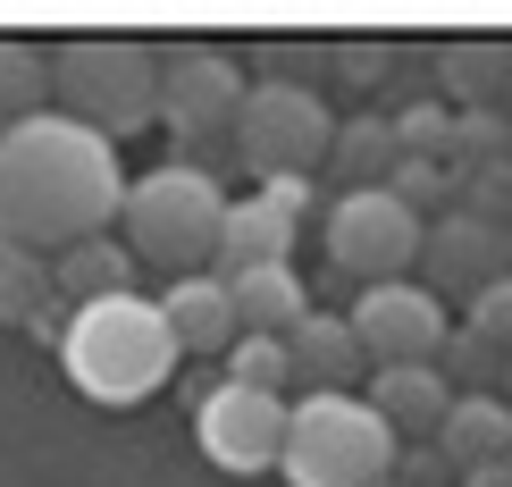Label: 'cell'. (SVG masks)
Here are the masks:
<instances>
[{
    "mask_svg": "<svg viewBox=\"0 0 512 487\" xmlns=\"http://www.w3.org/2000/svg\"><path fill=\"white\" fill-rule=\"evenodd\" d=\"M437 378L454 395H504V353L496 345H479L471 328H445V345H437Z\"/></svg>",
    "mask_w": 512,
    "mask_h": 487,
    "instance_id": "cell-23",
    "label": "cell"
},
{
    "mask_svg": "<svg viewBox=\"0 0 512 487\" xmlns=\"http://www.w3.org/2000/svg\"><path fill=\"white\" fill-rule=\"evenodd\" d=\"M51 110V59L34 51V42H9L0 34V135L9 126H26Z\"/></svg>",
    "mask_w": 512,
    "mask_h": 487,
    "instance_id": "cell-22",
    "label": "cell"
},
{
    "mask_svg": "<svg viewBox=\"0 0 512 487\" xmlns=\"http://www.w3.org/2000/svg\"><path fill=\"white\" fill-rule=\"evenodd\" d=\"M244 84H252V76H244L227 51H202V42H185V51L160 68V118H168V135H185V143L236 135Z\"/></svg>",
    "mask_w": 512,
    "mask_h": 487,
    "instance_id": "cell-9",
    "label": "cell"
},
{
    "mask_svg": "<svg viewBox=\"0 0 512 487\" xmlns=\"http://www.w3.org/2000/svg\"><path fill=\"white\" fill-rule=\"evenodd\" d=\"M420 269H429V294H479L512 278V236L471 219V210H445V219L420 227Z\"/></svg>",
    "mask_w": 512,
    "mask_h": 487,
    "instance_id": "cell-11",
    "label": "cell"
},
{
    "mask_svg": "<svg viewBox=\"0 0 512 487\" xmlns=\"http://www.w3.org/2000/svg\"><path fill=\"white\" fill-rule=\"evenodd\" d=\"M328 59H336V68H345L353 84H378V76L395 68V51H387V42H336Z\"/></svg>",
    "mask_w": 512,
    "mask_h": 487,
    "instance_id": "cell-29",
    "label": "cell"
},
{
    "mask_svg": "<svg viewBox=\"0 0 512 487\" xmlns=\"http://www.w3.org/2000/svg\"><path fill=\"white\" fill-rule=\"evenodd\" d=\"M462 328H471L479 345H496L504 362H512V278L479 286V294H471V311H462Z\"/></svg>",
    "mask_w": 512,
    "mask_h": 487,
    "instance_id": "cell-28",
    "label": "cell"
},
{
    "mask_svg": "<svg viewBox=\"0 0 512 487\" xmlns=\"http://www.w3.org/2000/svg\"><path fill=\"white\" fill-rule=\"evenodd\" d=\"M345 328H353V345H361L370 370H403V362H437V345H445L454 320L437 311L429 286L395 278V286H361V303L345 311Z\"/></svg>",
    "mask_w": 512,
    "mask_h": 487,
    "instance_id": "cell-8",
    "label": "cell"
},
{
    "mask_svg": "<svg viewBox=\"0 0 512 487\" xmlns=\"http://www.w3.org/2000/svg\"><path fill=\"white\" fill-rule=\"evenodd\" d=\"M286 362L303 378V395H353V378L370 370L361 345H353V328H345V311H303L294 336H286Z\"/></svg>",
    "mask_w": 512,
    "mask_h": 487,
    "instance_id": "cell-13",
    "label": "cell"
},
{
    "mask_svg": "<svg viewBox=\"0 0 512 487\" xmlns=\"http://www.w3.org/2000/svg\"><path fill=\"white\" fill-rule=\"evenodd\" d=\"M328 168L345 177V194H378V185L403 168V143H395L387 110H353V118H336V135H328Z\"/></svg>",
    "mask_w": 512,
    "mask_h": 487,
    "instance_id": "cell-17",
    "label": "cell"
},
{
    "mask_svg": "<svg viewBox=\"0 0 512 487\" xmlns=\"http://www.w3.org/2000/svg\"><path fill=\"white\" fill-rule=\"evenodd\" d=\"M51 110L93 126L101 143L152 126L160 118V59H152V42H135V34H76V42H59Z\"/></svg>",
    "mask_w": 512,
    "mask_h": 487,
    "instance_id": "cell-4",
    "label": "cell"
},
{
    "mask_svg": "<svg viewBox=\"0 0 512 487\" xmlns=\"http://www.w3.org/2000/svg\"><path fill=\"white\" fill-rule=\"evenodd\" d=\"M512 160V118L504 110H454V177H479V168Z\"/></svg>",
    "mask_w": 512,
    "mask_h": 487,
    "instance_id": "cell-27",
    "label": "cell"
},
{
    "mask_svg": "<svg viewBox=\"0 0 512 487\" xmlns=\"http://www.w3.org/2000/svg\"><path fill=\"white\" fill-rule=\"evenodd\" d=\"M445 404H454V387L437 378V362H403V370H370V412L387 420L395 437H420L429 429L437 437V420Z\"/></svg>",
    "mask_w": 512,
    "mask_h": 487,
    "instance_id": "cell-18",
    "label": "cell"
},
{
    "mask_svg": "<svg viewBox=\"0 0 512 487\" xmlns=\"http://www.w3.org/2000/svg\"><path fill=\"white\" fill-rule=\"evenodd\" d=\"M219 286H227V303H236V336H294V320L311 311L294 261L286 269H244V278H219Z\"/></svg>",
    "mask_w": 512,
    "mask_h": 487,
    "instance_id": "cell-19",
    "label": "cell"
},
{
    "mask_svg": "<svg viewBox=\"0 0 512 487\" xmlns=\"http://www.w3.org/2000/svg\"><path fill=\"white\" fill-rule=\"evenodd\" d=\"M328 261L361 286H395V278L420 269V219L387 185L378 194H336L328 202Z\"/></svg>",
    "mask_w": 512,
    "mask_h": 487,
    "instance_id": "cell-7",
    "label": "cell"
},
{
    "mask_svg": "<svg viewBox=\"0 0 512 487\" xmlns=\"http://www.w3.org/2000/svg\"><path fill=\"white\" fill-rule=\"evenodd\" d=\"M387 194L429 227V219H445V210H462V177H454L445 160H403L395 177H387Z\"/></svg>",
    "mask_w": 512,
    "mask_h": 487,
    "instance_id": "cell-25",
    "label": "cell"
},
{
    "mask_svg": "<svg viewBox=\"0 0 512 487\" xmlns=\"http://www.w3.org/2000/svg\"><path fill=\"white\" fill-rule=\"evenodd\" d=\"M118 202H126L118 143H101L93 126L42 110L0 135V244L9 252H34V261L76 252L110 236Z\"/></svg>",
    "mask_w": 512,
    "mask_h": 487,
    "instance_id": "cell-1",
    "label": "cell"
},
{
    "mask_svg": "<svg viewBox=\"0 0 512 487\" xmlns=\"http://www.w3.org/2000/svg\"><path fill=\"white\" fill-rule=\"evenodd\" d=\"M437 454L454 471H487V462H512V404L504 395H454L437 420Z\"/></svg>",
    "mask_w": 512,
    "mask_h": 487,
    "instance_id": "cell-15",
    "label": "cell"
},
{
    "mask_svg": "<svg viewBox=\"0 0 512 487\" xmlns=\"http://www.w3.org/2000/svg\"><path fill=\"white\" fill-rule=\"evenodd\" d=\"M328 135H336V110H328V93H319V84H269V76L244 84L236 160H244L261 185L328 168Z\"/></svg>",
    "mask_w": 512,
    "mask_h": 487,
    "instance_id": "cell-6",
    "label": "cell"
},
{
    "mask_svg": "<svg viewBox=\"0 0 512 487\" xmlns=\"http://www.w3.org/2000/svg\"><path fill=\"white\" fill-rule=\"evenodd\" d=\"M395 462H403V437L361 395H303V404H286L277 471L294 487H387Z\"/></svg>",
    "mask_w": 512,
    "mask_h": 487,
    "instance_id": "cell-5",
    "label": "cell"
},
{
    "mask_svg": "<svg viewBox=\"0 0 512 487\" xmlns=\"http://www.w3.org/2000/svg\"><path fill=\"white\" fill-rule=\"evenodd\" d=\"M294 236H303V219H294L286 202L269 194H236L219 219V261H210V278H244V269H286Z\"/></svg>",
    "mask_w": 512,
    "mask_h": 487,
    "instance_id": "cell-12",
    "label": "cell"
},
{
    "mask_svg": "<svg viewBox=\"0 0 512 487\" xmlns=\"http://www.w3.org/2000/svg\"><path fill=\"white\" fill-rule=\"evenodd\" d=\"M59 294H51V261H34V252H9L0 244V320L9 328H34V336H59Z\"/></svg>",
    "mask_w": 512,
    "mask_h": 487,
    "instance_id": "cell-21",
    "label": "cell"
},
{
    "mask_svg": "<svg viewBox=\"0 0 512 487\" xmlns=\"http://www.w3.org/2000/svg\"><path fill=\"white\" fill-rule=\"evenodd\" d=\"M51 294H59L68 311H76V303H101V294H135V252L110 244V236L59 252V261H51Z\"/></svg>",
    "mask_w": 512,
    "mask_h": 487,
    "instance_id": "cell-20",
    "label": "cell"
},
{
    "mask_svg": "<svg viewBox=\"0 0 512 487\" xmlns=\"http://www.w3.org/2000/svg\"><path fill=\"white\" fill-rule=\"evenodd\" d=\"M504 76H512V42L496 34H462L437 59V101L445 110H504Z\"/></svg>",
    "mask_w": 512,
    "mask_h": 487,
    "instance_id": "cell-16",
    "label": "cell"
},
{
    "mask_svg": "<svg viewBox=\"0 0 512 487\" xmlns=\"http://www.w3.org/2000/svg\"><path fill=\"white\" fill-rule=\"evenodd\" d=\"M59 362H68L76 395H93V404H143L177 378V345H168V320L152 294H101V303L68 311Z\"/></svg>",
    "mask_w": 512,
    "mask_h": 487,
    "instance_id": "cell-2",
    "label": "cell"
},
{
    "mask_svg": "<svg viewBox=\"0 0 512 487\" xmlns=\"http://www.w3.org/2000/svg\"><path fill=\"white\" fill-rule=\"evenodd\" d=\"M219 219H227V194H219V177L202 160H168L152 177H126V202H118L126 252L168 269V278H210Z\"/></svg>",
    "mask_w": 512,
    "mask_h": 487,
    "instance_id": "cell-3",
    "label": "cell"
},
{
    "mask_svg": "<svg viewBox=\"0 0 512 487\" xmlns=\"http://www.w3.org/2000/svg\"><path fill=\"white\" fill-rule=\"evenodd\" d=\"M387 487H403V479H387Z\"/></svg>",
    "mask_w": 512,
    "mask_h": 487,
    "instance_id": "cell-31",
    "label": "cell"
},
{
    "mask_svg": "<svg viewBox=\"0 0 512 487\" xmlns=\"http://www.w3.org/2000/svg\"><path fill=\"white\" fill-rule=\"evenodd\" d=\"M160 320H168L177 362H185V353H227V345H236V303H227L219 278H168Z\"/></svg>",
    "mask_w": 512,
    "mask_h": 487,
    "instance_id": "cell-14",
    "label": "cell"
},
{
    "mask_svg": "<svg viewBox=\"0 0 512 487\" xmlns=\"http://www.w3.org/2000/svg\"><path fill=\"white\" fill-rule=\"evenodd\" d=\"M387 126H395L403 160H445V168H454V110H445L437 93H420V101H403V110H387Z\"/></svg>",
    "mask_w": 512,
    "mask_h": 487,
    "instance_id": "cell-24",
    "label": "cell"
},
{
    "mask_svg": "<svg viewBox=\"0 0 512 487\" xmlns=\"http://www.w3.org/2000/svg\"><path fill=\"white\" fill-rule=\"evenodd\" d=\"M194 437L202 454L219 462V471H277V454H286V404L277 395H244V387H210L202 412H194Z\"/></svg>",
    "mask_w": 512,
    "mask_h": 487,
    "instance_id": "cell-10",
    "label": "cell"
},
{
    "mask_svg": "<svg viewBox=\"0 0 512 487\" xmlns=\"http://www.w3.org/2000/svg\"><path fill=\"white\" fill-rule=\"evenodd\" d=\"M236 362H227V387H244V395H277L286 404V387H294V362H286V336H236Z\"/></svg>",
    "mask_w": 512,
    "mask_h": 487,
    "instance_id": "cell-26",
    "label": "cell"
},
{
    "mask_svg": "<svg viewBox=\"0 0 512 487\" xmlns=\"http://www.w3.org/2000/svg\"><path fill=\"white\" fill-rule=\"evenodd\" d=\"M504 395H512V362H504Z\"/></svg>",
    "mask_w": 512,
    "mask_h": 487,
    "instance_id": "cell-30",
    "label": "cell"
}]
</instances>
